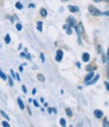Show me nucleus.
I'll return each mask as SVG.
<instances>
[{
  "label": "nucleus",
  "mask_w": 109,
  "mask_h": 127,
  "mask_svg": "<svg viewBox=\"0 0 109 127\" xmlns=\"http://www.w3.org/2000/svg\"><path fill=\"white\" fill-rule=\"evenodd\" d=\"M74 28H75V31L77 32V34H78V41H79V44H82L81 42V37H82V35L84 34V32H85V29H84V26H83V23L82 22H79V23H76V25L74 26Z\"/></svg>",
  "instance_id": "f257e3e1"
},
{
  "label": "nucleus",
  "mask_w": 109,
  "mask_h": 127,
  "mask_svg": "<svg viewBox=\"0 0 109 127\" xmlns=\"http://www.w3.org/2000/svg\"><path fill=\"white\" fill-rule=\"evenodd\" d=\"M88 11H89V13L92 15V16H100V15H102V12L98 8H96L95 6H93V5H90L88 7Z\"/></svg>",
  "instance_id": "f03ea898"
},
{
  "label": "nucleus",
  "mask_w": 109,
  "mask_h": 127,
  "mask_svg": "<svg viewBox=\"0 0 109 127\" xmlns=\"http://www.w3.org/2000/svg\"><path fill=\"white\" fill-rule=\"evenodd\" d=\"M63 58H64V52L62 50H58L57 53H56V57H55V60L57 63H61L63 61Z\"/></svg>",
  "instance_id": "7ed1b4c3"
},
{
  "label": "nucleus",
  "mask_w": 109,
  "mask_h": 127,
  "mask_svg": "<svg viewBox=\"0 0 109 127\" xmlns=\"http://www.w3.org/2000/svg\"><path fill=\"white\" fill-rule=\"evenodd\" d=\"M76 19H75V17H73V16H69L68 18H67V24H68V26L69 27H74L75 25H76Z\"/></svg>",
  "instance_id": "20e7f679"
},
{
  "label": "nucleus",
  "mask_w": 109,
  "mask_h": 127,
  "mask_svg": "<svg viewBox=\"0 0 109 127\" xmlns=\"http://www.w3.org/2000/svg\"><path fill=\"white\" fill-rule=\"evenodd\" d=\"M94 76H95V74H94V71H91V72H88V74L86 75V77H85V79H84V82H85V84H87L90 80H92L93 78H94Z\"/></svg>",
  "instance_id": "39448f33"
},
{
  "label": "nucleus",
  "mask_w": 109,
  "mask_h": 127,
  "mask_svg": "<svg viewBox=\"0 0 109 127\" xmlns=\"http://www.w3.org/2000/svg\"><path fill=\"white\" fill-rule=\"evenodd\" d=\"M68 9H69L70 12H72V13L79 12V10H80V8L78 7L77 5H68Z\"/></svg>",
  "instance_id": "423d86ee"
},
{
  "label": "nucleus",
  "mask_w": 109,
  "mask_h": 127,
  "mask_svg": "<svg viewBox=\"0 0 109 127\" xmlns=\"http://www.w3.org/2000/svg\"><path fill=\"white\" fill-rule=\"evenodd\" d=\"M99 78H100V75H95V76H94V78H93L92 80H90L86 85H88V86H90V85H94V84L99 80Z\"/></svg>",
  "instance_id": "0eeeda50"
},
{
  "label": "nucleus",
  "mask_w": 109,
  "mask_h": 127,
  "mask_svg": "<svg viewBox=\"0 0 109 127\" xmlns=\"http://www.w3.org/2000/svg\"><path fill=\"white\" fill-rule=\"evenodd\" d=\"M94 116L97 118V119H100V118H102V116H103V112L101 110H99V109H96V110H94Z\"/></svg>",
  "instance_id": "6e6552de"
},
{
  "label": "nucleus",
  "mask_w": 109,
  "mask_h": 127,
  "mask_svg": "<svg viewBox=\"0 0 109 127\" xmlns=\"http://www.w3.org/2000/svg\"><path fill=\"white\" fill-rule=\"evenodd\" d=\"M89 61H90V55H89V53H83V55H82V62L88 63Z\"/></svg>",
  "instance_id": "1a4fd4ad"
},
{
  "label": "nucleus",
  "mask_w": 109,
  "mask_h": 127,
  "mask_svg": "<svg viewBox=\"0 0 109 127\" xmlns=\"http://www.w3.org/2000/svg\"><path fill=\"white\" fill-rule=\"evenodd\" d=\"M17 104H18V107L20 108V110H24L25 109V105H24V103H23V101L21 100L20 97L17 98Z\"/></svg>",
  "instance_id": "9d476101"
},
{
  "label": "nucleus",
  "mask_w": 109,
  "mask_h": 127,
  "mask_svg": "<svg viewBox=\"0 0 109 127\" xmlns=\"http://www.w3.org/2000/svg\"><path fill=\"white\" fill-rule=\"evenodd\" d=\"M39 14H40V16H41L42 18H45L46 16H48V10H46L45 8H40Z\"/></svg>",
  "instance_id": "9b49d317"
},
{
  "label": "nucleus",
  "mask_w": 109,
  "mask_h": 127,
  "mask_svg": "<svg viewBox=\"0 0 109 127\" xmlns=\"http://www.w3.org/2000/svg\"><path fill=\"white\" fill-rule=\"evenodd\" d=\"M42 25H43V23H42V21H37V23H36V29H37V31H39V32H41L42 31Z\"/></svg>",
  "instance_id": "f8f14e48"
},
{
  "label": "nucleus",
  "mask_w": 109,
  "mask_h": 127,
  "mask_svg": "<svg viewBox=\"0 0 109 127\" xmlns=\"http://www.w3.org/2000/svg\"><path fill=\"white\" fill-rule=\"evenodd\" d=\"M4 41L6 44H9L11 42V37H10V34L9 33H6L5 36H4Z\"/></svg>",
  "instance_id": "ddd939ff"
},
{
  "label": "nucleus",
  "mask_w": 109,
  "mask_h": 127,
  "mask_svg": "<svg viewBox=\"0 0 109 127\" xmlns=\"http://www.w3.org/2000/svg\"><path fill=\"white\" fill-rule=\"evenodd\" d=\"M14 79L11 77V76H7V81H8V84L10 87H13L14 86V82H13Z\"/></svg>",
  "instance_id": "4468645a"
},
{
  "label": "nucleus",
  "mask_w": 109,
  "mask_h": 127,
  "mask_svg": "<svg viewBox=\"0 0 109 127\" xmlns=\"http://www.w3.org/2000/svg\"><path fill=\"white\" fill-rule=\"evenodd\" d=\"M0 78H1L2 79V80H4V81H6L7 80V75L1 70V69H0Z\"/></svg>",
  "instance_id": "2eb2a0df"
},
{
  "label": "nucleus",
  "mask_w": 109,
  "mask_h": 127,
  "mask_svg": "<svg viewBox=\"0 0 109 127\" xmlns=\"http://www.w3.org/2000/svg\"><path fill=\"white\" fill-rule=\"evenodd\" d=\"M15 8L18 9V10H22V9H23V5H22V3L19 2V1H17L16 3H15Z\"/></svg>",
  "instance_id": "dca6fc26"
},
{
  "label": "nucleus",
  "mask_w": 109,
  "mask_h": 127,
  "mask_svg": "<svg viewBox=\"0 0 109 127\" xmlns=\"http://www.w3.org/2000/svg\"><path fill=\"white\" fill-rule=\"evenodd\" d=\"M0 114H1V115H2V117H3V118H5V119H6L7 121H9V120H10L9 116H8V115H7V114H6L5 112H4L3 110H0Z\"/></svg>",
  "instance_id": "f3484780"
},
{
  "label": "nucleus",
  "mask_w": 109,
  "mask_h": 127,
  "mask_svg": "<svg viewBox=\"0 0 109 127\" xmlns=\"http://www.w3.org/2000/svg\"><path fill=\"white\" fill-rule=\"evenodd\" d=\"M37 80H38L39 82H42V83H43V82L45 81V79H44V77H43L42 74H38V75H37Z\"/></svg>",
  "instance_id": "a211bd4d"
},
{
  "label": "nucleus",
  "mask_w": 109,
  "mask_h": 127,
  "mask_svg": "<svg viewBox=\"0 0 109 127\" xmlns=\"http://www.w3.org/2000/svg\"><path fill=\"white\" fill-rule=\"evenodd\" d=\"M66 114H67V116H69V117H72V116H73V112H72V110H71L70 108H66Z\"/></svg>",
  "instance_id": "6ab92c4d"
},
{
  "label": "nucleus",
  "mask_w": 109,
  "mask_h": 127,
  "mask_svg": "<svg viewBox=\"0 0 109 127\" xmlns=\"http://www.w3.org/2000/svg\"><path fill=\"white\" fill-rule=\"evenodd\" d=\"M95 70H96V68H95V67H93V66H91V65H89V66H87V67H86V71H87V72L95 71Z\"/></svg>",
  "instance_id": "aec40b11"
},
{
  "label": "nucleus",
  "mask_w": 109,
  "mask_h": 127,
  "mask_svg": "<svg viewBox=\"0 0 109 127\" xmlns=\"http://www.w3.org/2000/svg\"><path fill=\"white\" fill-rule=\"evenodd\" d=\"M60 125L61 126H63V127H65L67 124H66V120H65V118H61L60 119Z\"/></svg>",
  "instance_id": "412c9836"
},
{
  "label": "nucleus",
  "mask_w": 109,
  "mask_h": 127,
  "mask_svg": "<svg viewBox=\"0 0 109 127\" xmlns=\"http://www.w3.org/2000/svg\"><path fill=\"white\" fill-rule=\"evenodd\" d=\"M97 51H98V54H100V55L103 54V49H102V46H101L100 44L97 45Z\"/></svg>",
  "instance_id": "4be33fe9"
},
{
  "label": "nucleus",
  "mask_w": 109,
  "mask_h": 127,
  "mask_svg": "<svg viewBox=\"0 0 109 127\" xmlns=\"http://www.w3.org/2000/svg\"><path fill=\"white\" fill-rule=\"evenodd\" d=\"M15 27H16V29L18 30V31H20V30H22V24L21 23H16V25H15Z\"/></svg>",
  "instance_id": "5701e85b"
},
{
  "label": "nucleus",
  "mask_w": 109,
  "mask_h": 127,
  "mask_svg": "<svg viewBox=\"0 0 109 127\" xmlns=\"http://www.w3.org/2000/svg\"><path fill=\"white\" fill-rule=\"evenodd\" d=\"M72 32H73V30H72V28H71V27H68V28L66 29V33H67L68 35H71V34H72Z\"/></svg>",
  "instance_id": "b1692460"
},
{
  "label": "nucleus",
  "mask_w": 109,
  "mask_h": 127,
  "mask_svg": "<svg viewBox=\"0 0 109 127\" xmlns=\"http://www.w3.org/2000/svg\"><path fill=\"white\" fill-rule=\"evenodd\" d=\"M2 126H4V127H10V124L8 123V121L6 120V121H2Z\"/></svg>",
  "instance_id": "393cba45"
},
{
  "label": "nucleus",
  "mask_w": 109,
  "mask_h": 127,
  "mask_svg": "<svg viewBox=\"0 0 109 127\" xmlns=\"http://www.w3.org/2000/svg\"><path fill=\"white\" fill-rule=\"evenodd\" d=\"M103 126H104V127H109V121H108L107 119H104V121H103Z\"/></svg>",
  "instance_id": "a878e982"
},
{
  "label": "nucleus",
  "mask_w": 109,
  "mask_h": 127,
  "mask_svg": "<svg viewBox=\"0 0 109 127\" xmlns=\"http://www.w3.org/2000/svg\"><path fill=\"white\" fill-rule=\"evenodd\" d=\"M10 76H11L13 79H15V72H14L12 69H10Z\"/></svg>",
  "instance_id": "bb28decb"
},
{
  "label": "nucleus",
  "mask_w": 109,
  "mask_h": 127,
  "mask_svg": "<svg viewBox=\"0 0 109 127\" xmlns=\"http://www.w3.org/2000/svg\"><path fill=\"white\" fill-rule=\"evenodd\" d=\"M33 103H34V105H35L36 108H38V107H39V103H38L36 100H33Z\"/></svg>",
  "instance_id": "cd10ccee"
},
{
  "label": "nucleus",
  "mask_w": 109,
  "mask_h": 127,
  "mask_svg": "<svg viewBox=\"0 0 109 127\" xmlns=\"http://www.w3.org/2000/svg\"><path fill=\"white\" fill-rule=\"evenodd\" d=\"M25 59L28 60V61H32V56H30L28 53H26V55H25Z\"/></svg>",
  "instance_id": "c85d7f7f"
},
{
  "label": "nucleus",
  "mask_w": 109,
  "mask_h": 127,
  "mask_svg": "<svg viewBox=\"0 0 109 127\" xmlns=\"http://www.w3.org/2000/svg\"><path fill=\"white\" fill-rule=\"evenodd\" d=\"M40 60H41V63H44L45 62V59H44V55L42 53H40Z\"/></svg>",
  "instance_id": "c756f323"
},
{
  "label": "nucleus",
  "mask_w": 109,
  "mask_h": 127,
  "mask_svg": "<svg viewBox=\"0 0 109 127\" xmlns=\"http://www.w3.org/2000/svg\"><path fill=\"white\" fill-rule=\"evenodd\" d=\"M21 89H22V92H23L24 94H27V89H26V87H25L24 85H22V87H21Z\"/></svg>",
  "instance_id": "7c9ffc66"
},
{
  "label": "nucleus",
  "mask_w": 109,
  "mask_h": 127,
  "mask_svg": "<svg viewBox=\"0 0 109 127\" xmlns=\"http://www.w3.org/2000/svg\"><path fill=\"white\" fill-rule=\"evenodd\" d=\"M15 79H16L18 82H20V77H19V74L18 73H15Z\"/></svg>",
  "instance_id": "2f4dec72"
},
{
  "label": "nucleus",
  "mask_w": 109,
  "mask_h": 127,
  "mask_svg": "<svg viewBox=\"0 0 109 127\" xmlns=\"http://www.w3.org/2000/svg\"><path fill=\"white\" fill-rule=\"evenodd\" d=\"M101 1H104V2H108L109 3V0H94V2H96V3L101 2Z\"/></svg>",
  "instance_id": "473e14b6"
},
{
  "label": "nucleus",
  "mask_w": 109,
  "mask_h": 127,
  "mask_svg": "<svg viewBox=\"0 0 109 127\" xmlns=\"http://www.w3.org/2000/svg\"><path fill=\"white\" fill-rule=\"evenodd\" d=\"M26 109H27V112H28V115H29V116H32V110H30V108H29V107H26Z\"/></svg>",
  "instance_id": "72a5a7b5"
},
{
  "label": "nucleus",
  "mask_w": 109,
  "mask_h": 127,
  "mask_svg": "<svg viewBox=\"0 0 109 127\" xmlns=\"http://www.w3.org/2000/svg\"><path fill=\"white\" fill-rule=\"evenodd\" d=\"M35 7H36V5L34 3H29L28 4V8H35Z\"/></svg>",
  "instance_id": "f704fd0d"
},
{
  "label": "nucleus",
  "mask_w": 109,
  "mask_h": 127,
  "mask_svg": "<svg viewBox=\"0 0 109 127\" xmlns=\"http://www.w3.org/2000/svg\"><path fill=\"white\" fill-rule=\"evenodd\" d=\"M102 15H105V16H109V10H108V11H105V12H102Z\"/></svg>",
  "instance_id": "c9c22d12"
},
{
  "label": "nucleus",
  "mask_w": 109,
  "mask_h": 127,
  "mask_svg": "<svg viewBox=\"0 0 109 127\" xmlns=\"http://www.w3.org/2000/svg\"><path fill=\"white\" fill-rule=\"evenodd\" d=\"M105 87H106L107 91L109 92V82H105Z\"/></svg>",
  "instance_id": "e433bc0d"
},
{
  "label": "nucleus",
  "mask_w": 109,
  "mask_h": 127,
  "mask_svg": "<svg viewBox=\"0 0 109 127\" xmlns=\"http://www.w3.org/2000/svg\"><path fill=\"white\" fill-rule=\"evenodd\" d=\"M18 70H19V72H21V73H22V72H23V65H20V66H19V68H18Z\"/></svg>",
  "instance_id": "4c0bfd02"
},
{
  "label": "nucleus",
  "mask_w": 109,
  "mask_h": 127,
  "mask_svg": "<svg viewBox=\"0 0 109 127\" xmlns=\"http://www.w3.org/2000/svg\"><path fill=\"white\" fill-rule=\"evenodd\" d=\"M48 112H49L50 114L53 113V109H52V107H49V108H48Z\"/></svg>",
  "instance_id": "58836bf2"
},
{
  "label": "nucleus",
  "mask_w": 109,
  "mask_h": 127,
  "mask_svg": "<svg viewBox=\"0 0 109 127\" xmlns=\"http://www.w3.org/2000/svg\"><path fill=\"white\" fill-rule=\"evenodd\" d=\"M52 109H53V112H54L55 114L58 113V111H57V108H56V107H52Z\"/></svg>",
  "instance_id": "ea45409f"
},
{
  "label": "nucleus",
  "mask_w": 109,
  "mask_h": 127,
  "mask_svg": "<svg viewBox=\"0 0 109 127\" xmlns=\"http://www.w3.org/2000/svg\"><path fill=\"white\" fill-rule=\"evenodd\" d=\"M25 55H26V53H25V52L20 53V58H25Z\"/></svg>",
  "instance_id": "a19ab883"
},
{
  "label": "nucleus",
  "mask_w": 109,
  "mask_h": 127,
  "mask_svg": "<svg viewBox=\"0 0 109 127\" xmlns=\"http://www.w3.org/2000/svg\"><path fill=\"white\" fill-rule=\"evenodd\" d=\"M76 66H77L78 69H79V68H81V64H80L79 62H77V63H76Z\"/></svg>",
  "instance_id": "79ce46f5"
},
{
  "label": "nucleus",
  "mask_w": 109,
  "mask_h": 127,
  "mask_svg": "<svg viewBox=\"0 0 109 127\" xmlns=\"http://www.w3.org/2000/svg\"><path fill=\"white\" fill-rule=\"evenodd\" d=\"M68 27H69V26H68V24H67V23H66V24H64V25H63V29H64V30H66V29H67V28H68Z\"/></svg>",
  "instance_id": "37998d69"
},
{
  "label": "nucleus",
  "mask_w": 109,
  "mask_h": 127,
  "mask_svg": "<svg viewBox=\"0 0 109 127\" xmlns=\"http://www.w3.org/2000/svg\"><path fill=\"white\" fill-rule=\"evenodd\" d=\"M32 94H33V95H36V88H34V89H33Z\"/></svg>",
  "instance_id": "c03bdc74"
},
{
  "label": "nucleus",
  "mask_w": 109,
  "mask_h": 127,
  "mask_svg": "<svg viewBox=\"0 0 109 127\" xmlns=\"http://www.w3.org/2000/svg\"><path fill=\"white\" fill-rule=\"evenodd\" d=\"M21 49H22V44L19 43V44H18V50H21Z\"/></svg>",
  "instance_id": "a18cd8bd"
},
{
  "label": "nucleus",
  "mask_w": 109,
  "mask_h": 127,
  "mask_svg": "<svg viewBox=\"0 0 109 127\" xmlns=\"http://www.w3.org/2000/svg\"><path fill=\"white\" fill-rule=\"evenodd\" d=\"M43 106H44V107H48V106H49V104L46 103V102H43Z\"/></svg>",
  "instance_id": "49530a36"
},
{
  "label": "nucleus",
  "mask_w": 109,
  "mask_h": 127,
  "mask_svg": "<svg viewBox=\"0 0 109 127\" xmlns=\"http://www.w3.org/2000/svg\"><path fill=\"white\" fill-rule=\"evenodd\" d=\"M39 100H40V102H41V103H43V102H44V99H43V98H42V97H41V98H40V99H39Z\"/></svg>",
  "instance_id": "de8ad7c7"
},
{
  "label": "nucleus",
  "mask_w": 109,
  "mask_h": 127,
  "mask_svg": "<svg viewBox=\"0 0 109 127\" xmlns=\"http://www.w3.org/2000/svg\"><path fill=\"white\" fill-rule=\"evenodd\" d=\"M33 100H34V99H32V98H29V99H28V102H29V103H32V102H33Z\"/></svg>",
  "instance_id": "09e8293b"
},
{
  "label": "nucleus",
  "mask_w": 109,
  "mask_h": 127,
  "mask_svg": "<svg viewBox=\"0 0 109 127\" xmlns=\"http://www.w3.org/2000/svg\"><path fill=\"white\" fill-rule=\"evenodd\" d=\"M10 21H11V22H14V19H13V17H10Z\"/></svg>",
  "instance_id": "8fccbe9b"
},
{
  "label": "nucleus",
  "mask_w": 109,
  "mask_h": 127,
  "mask_svg": "<svg viewBox=\"0 0 109 127\" xmlns=\"http://www.w3.org/2000/svg\"><path fill=\"white\" fill-rule=\"evenodd\" d=\"M61 1H62V2H68L69 0H61Z\"/></svg>",
  "instance_id": "3c124183"
}]
</instances>
